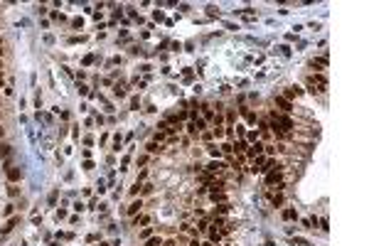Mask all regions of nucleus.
<instances>
[{"instance_id":"obj_1","label":"nucleus","mask_w":369,"mask_h":246,"mask_svg":"<svg viewBox=\"0 0 369 246\" xmlns=\"http://www.w3.org/2000/svg\"><path fill=\"white\" fill-rule=\"evenodd\" d=\"M8 177H10V180H20V177H22V172H20L17 167H8Z\"/></svg>"},{"instance_id":"obj_2","label":"nucleus","mask_w":369,"mask_h":246,"mask_svg":"<svg viewBox=\"0 0 369 246\" xmlns=\"http://www.w3.org/2000/svg\"><path fill=\"white\" fill-rule=\"evenodd\" d=\"M276 103H278V106H283V108H286V111H290V103H288V101H286V99H276Z\"/></svg>"},{"instance_id":"obj_3","label":"nucleus","mask_w":369,"mask_h":246,"mask_svg":"<svg viewBox=\"0 0 369 246\" xmlns=\"http://www.w3.org/2000/svg\"><path fill=\"white\" fill-rule=\"evenodd\" d=\"M221 167H224L221 162H212V165H209V170H212V172H217V170H221Z\"/></svg>"},{"instance_id":"obj_4","label":"nucleus","mask_w":369,"mask_h":246,"mask_svg":"<svg viewBox=\"0 0 369 246\" xmlns=\"http://www.w3.org/2000/svg\"><path fill=\"white\" fill-rule=\"evenodd\" d=\"M276 180H281V175H278V172H271V175H268V182H276Z\"/></svg>"},{"instance_id":"obj_5","label":"nucleus","mask_w":369,"mask_h":246,"mask_svg":"<svg viewBox=\"0 0 369 246\" xmlns=\"http://www.w3.org/2000/svg\"><path fill=\"white\" fill-rule=\"evenodd\" d=\"M8 153H10V150H8V145H0V158H5Z\"/></svg>"},{"instance_id":"obj_6","label":"nucleus","mask_w":369,"mask_h":246,"mask_svg":"<svg viewBox=\"0 0 369 246\" xmlns=\"http://www.w3.org/2000/svg\"><path fill=\"white\" fill-rule=\"evenodd\" d=\"M261 148H263V145H258V143H256V145H253V150H251V155H258V153H261Z\"/></svg>"},{"instance_id":"obj_7","label":"nucleus","mask_w":369,"mask_h":246,"mask_svg":"<svg viewBox=\"0 0 369 246\" xmlns=\"http://www.w3.org/2000/svg\"><path fill=\"white\" fill-rule=\"evenodd\" d=\"M158 244H160L158 239H153V241H148V246H158Z\"/></svg>"},{"instance_id":"obj_8","label":"nucleus","mask_w":369,"mask_h":246,"mask_svg":"<svg viewBox=\"0 0 369 246\" xmlns=\"http://www.w3.org/2000/svg\"><path fill=\"white\" fill-rule=\"evenodd\" d=\"M0 86H3V74H0Z\"/></svg>"},{"instance_id":"obj_9","label":"nucleus","mask_w":369,"mask_h":246,"mask_svg":"<svg viewBox=\"0 0 369 246\" xmlns=\"http://www.w3.org/2000/svg\"><path fill=\"white\" fill-rule=\"evenodd\" d=\"M0 138H3V128H0Z\"/></svg>"},{"instance_id":"obj_10","label":"nucleus","mask_w":369,"mask_h":246,"mask_svg":"<svg viewBox=\"0 0 369 246\" xmlns=\"http://www.w3.org/2000/svg\"><path fill=\"white\" fill-rule=\"evenodd\" d=\"M0 69H3V64H0Z\"/></svg>"},{"instance_id":"obj_11","label":"nucleus","mask_w":369,"mask_h":246,"mask_svg":"<svg viewBox=\"0 0 369 246\" xmlns=\"http://www.w3.org/2000/svg\"><path fill=\"white\" fill-rule=\"evenodd\" d=\"M0 54H3V49H0Z\"/></svg>"},{"instance_id":"obj_12","label":"nucleus","mask_w":369,"mask_h":246,"mask_svg":"<svg viewBox=\"0 0 369 246\" xmlns=\"http://www.w3.org/2000/svg\"><path fill=\"white\" fill-rule=\"evenodd\" d=\"M0 44H3V42H0Z\"/></svg>"}]
</instances>
